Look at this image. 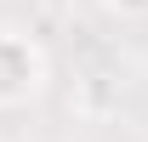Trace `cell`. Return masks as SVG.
Listing matches in <instances>:
<instances>
[{"mask_svg":"<svg viewBox=\"0 0 148 142\" xmlns=\"http://www.w3.org/2000/svg\"><path fill=\"white\" fill-rule=\"evenodd\" d=\"M46 85V51L29 34H0V108L34 102Z\"/></svg>","mask_w":148,"mask_h":142,"instance_id":"6da1fadb","label":"cell"},{"mask_svg":"<svg viewBox=\"0 0 148 142\" xmlns=\"http://www.w3.org/2000/svg\"><path fill=\"white\" fill-rule=\"evenodd\" d=\"M114 17H148V0H103Z\"/></svg>","mask_w":148,"mask_h":142,"instance_id":"7a4b0ae2","label":"cell"}]
</instances>
